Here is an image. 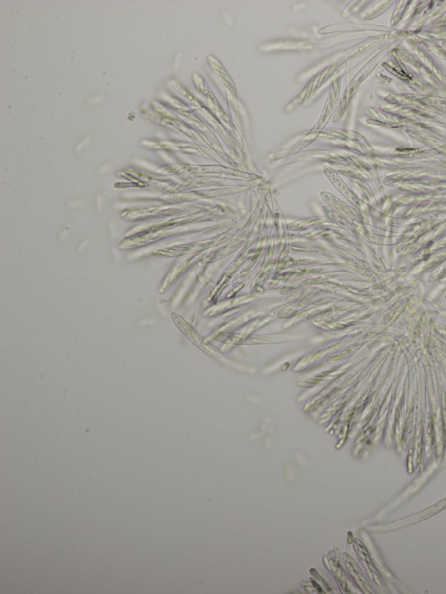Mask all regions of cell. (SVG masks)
Wrapping results in <instances>:
<instances>
[{
    "label": "cell",
    "instance_id": "cell-1",
    "mask_svg": "<svg viewBox=\"0 0 446 594\" xmlns=\"http://www.w3.org/2000/svg\"><path fill=\"white\" fill-rule=\"evenodd\" d=\"M335 85L336 84H335V81H334L332 84V89L330 90L329 99L327 100V104H326L324 110H323V112L322 114L321 117L319 119L318 126H321L322 125L326 124V122L329 121V117H330V114L332 112L334 106H335V101H336V96H335V94H336L335 93L337 92V90L335 89Z\"/></svg>",
    "mask_w": 446,
    "mask_h": 594
}]
</instances>
